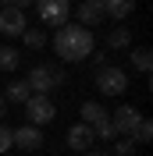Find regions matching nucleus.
Here are the masks:
<instances>
[{
	"label": "nucleus",
	"mask_w": 153,
	"mask_h": 156,
	"mask_svg": "<svg viewBox=\"0 0 153 156\" xmlns=\"http://www.w3.org/2000/svg\"><path fill=\"white\" fill-rule=\"evenodd\" d=\"M54 53H57L61 60H71V64H78V60H89V53L96 50V39L89 29H82V25H71L68 21L64 29H57V36H54Z\"/></svg>",
	"instance_id": "nucleus-1"
},
{
	"label": "nucleus",
	"mask_w": 153,
	"mask_h": 156,
	"mask_svg": "<svg viewBox=\"0 0 153 156\" xmlns=\"http://www.w3.org/2000/svg\"><path fill=\"white\" fill-rule=\"evenodd\" d=\"M64 82V71L54 68V64H39V68H32V75L25 78V85H29L32 96H47L54 85H61Z\"/></svg>",
	"instance_id": "nucleus-2"
},
{
	"label": "nucleus",
	"mask_w": 153,
	"mask_h": 156,
	"mask_svg": "<svg viewBox=\"0 0 153 156\" xmlns=\"http://www.w3.org/2000/svg\"><path fill=\"white\" fill-rule=\"evenodd\" d=\"M96 89L103 92V96H125V89H128V75L114 64H103V68L96 71Z\"/></svg>",
	"instance_id": "nucleus-3"
},
{
	"label": "nucleus",
	"mask_w": 153,
	"mask_h": 156,
	"mask_svg": "<svg viewBox=\"0 0 153 156\" xmlns=\"http://www.w3.org/2000/svg\"><path fill=\"white\" fill-rule=\"evenodd\" d=\"M25 29H29L25 4H4V7H0V32H4V36H21Z\"/></svg>",
	"instance_id": "nucleus-4"
},
{
	"label": "nucleus",
	"mask_w": 153,
	"mask_h": 156,
	"mask_svg": "<svg viewBox=\"0 0 153 156\" xmlns=\"http://www.w3.org/2000/svg\"><path fill=\"white\" fill-rule=\"evenodd\" d=\"M36 11H39V18H43V25H50V29H64V25H68V14H71V4H68V0H43Z\"/></svg>",
	"instance_id": "nucleus-5"
},
{
	"label": "nucleus",
	"mask_w": 153,
	"mask_h": 156,
	"mask_svg": "<svg viewBox=\"0 0 153 156\" xmlns=\"http://www.w3.org/2000/svg\"><path fill=\"white\" fill-rule=\"evenodd\" d=\"M25 114H29V124L43 128V124H50V121L57 117V107L50 103V96H29V103H25Z\"/></svg>",
	"instance_id": "nucleus-6"
},
{
	"label": "nucleus",
	"mask_w": 153,
	"mask_h": 156,
	"mask_svg": "<svg viewBox=\"0 0 153 156\" xmlns=\"http://www.w3.org/2000/svg\"><path fill=\"white\" fill-rule=\"evenodd\" d=\"M143 121V114L132 107V103H121V107L114 110V117H110V128H114V135H132V128Z\"/></svg>",
	"instance_id": "nucleus-7"
},
{
	"label": "nucleus",
	"mask_w": 153,
	"mask_h": 156,
	"mask_svg": "<svg viewBox=\"0 0 153 156\" xmlns=\"http://www.w3.org/2000/svg\"><path fill=\"white\" fill-rule=\"evenodd\" d=\"M11 138H14V146L18 149H39L43 146V131H39L36 124H21V128H11Z\"/></svg>",
	"instance_id": "nucleus-8"
},
{
	"label": "nucleus",
	"mask_w": 153,
	"mask_h": 156,
	"mask_svg": "<svg viewBox=\"0 0 153 156\" xmlns=\"http://www.w3.org/2000/svg\"><path fill=\"white\" fill-rule=\"evenodd\" d=\"M68 146L75 149V153H89L93 149V131H89V124H71L68 128Z\"/></svg>",
	"instance_id": "nucleus-9"
},
{
	"label": "nucleus",
	"mask_w": 153,
	"mask_h": 156,
	"mask_svg": "<svg viewBox=\"0 0 153 156\" xmlns=\"http://www.w3.org/2000/svg\"><path fill=\"white\" fill-rule=\"evenodd\" d=\"M100 21H103V4H100V0H86V4L78 7V21L75 25H82V29L93 32V25H100Z\"/></svg>",
	"instance_id": "nucleus-10"
},
{
	"label": "nucleus",
	"mask_w": 153,
	"mask_h": 156,
	"mask_svg": "<svg viewBox=\"0 0 153 156\" xmlns=\"http://www.w3.org/2000/svg\"><path fill=\"white\" fill-rule=\"evenodd\" d=\"M82 124H89V131L100 124H110V114L103 110V103H82Z\"/></svg>",
	"instance_id": "nucleus-11"
},
{
	"label": "nucleus",
	"mask_w": 153,
	"mask_h": 156,
	"mask_svg": "<svg viewBox=\"0 0 153 156\" xmlns=\"http://www.w3.org/2000/svg\"><path fill=\"white\" fill-rule=\"evenodd\" d=\"M0 96L4 99H11V103H29V85H25V82H21V78H14V82H11L7 89H4V92H0Z\"/></svg>",
	"instance_id": "nucleus-12"
},
{
	"label": "nucleus",
	"mask_w": 153,
	"mask_h": 156,
	"mask_svg": "<svg viewBox=\"0 0 153 156\" xmlns=\"http://www.w3.org/2000/svg\"><path fill=\"white\" fill-rule=\"evenodd\" d=\"M132 4L128 0H103V18H128Z\"/></svg>",
	"instance_id": "nucleus-13"
},
{
	"label": "nucleus",
	"mask_w": 153,
	"mask_h": 156,
	"mask_svg": "<svg viewBox=\"0 0 153 156\" xmlns=\"http://www.w3.org/2000/svg\"><path fill=\"white\" fill-rule=\"evenodd\" d=\"M132 68L139 71V75H150V68H153V53H150L146 46L132 50Z\"/></svg>",
	"instance_id": "nucleus-14"
},
{
	"label": "nucleus",
	"mask_w": 153,
	"mask_h": 156,
	"mask_svg": "<svg viewBox=\"0 0 153 156\" xmlns=\"http://www.w3.org/2000/svg\"><path fill=\"white\" fill-rule=\"evenodd\" d=\"M18 60H21L18 46H0V71H18Z\"/></svg>",
	"instance_id": "nucleus-15"
},
{
	"label": "nucleus",
	"mask_w": 153,
	"mask_h": 156,
	"mask_svg": "<svg viewBox=\"0 0 153 156\" xmlns=\"http://www.w3.org/2000/svg\"><path fill=\"white\" fill-rule=\"evenodd\" d=\"M107 46H110V50H125V46H132V32H128V29H114L110 36H107Z\"/></svg>",
	"instance_id": "nucleus-16"
},
{
	"label": "nucleus",
	"mask_w": 153,
	"mask_h": 156,
	"mask_svg": "<svg viewBox=\"0 0 153 156\" xmlns=\"http://www.w3.org/2000/svg\"><path fill=\"white\" fill-rule=\"evenodd\" d=\"M21 39H25V46H29V50H43V46H47V32H43V29H25Z\"/></svg>",
	"instance_id": "nucleus-17"
},
{
	"label": "nucleus",
	"mask_w": 153,
	"mask_h": 156,
	"mask_svg": "<svg viewBox=\"0 0 153 156\" xmlns=\"http://www.w3.org/2000/svg\"><path fill=\"white\" fill-rule=\"evenodd\" d=\"M150 138H153V124H150V121L143 117V121H139V124L132 128V135H128V142L135 146V142H150Z\"/></svg>",
	"instance_id": "nucleus-18"
},
{
	"label": "nucleus",
	"mask_w": 153,
	"mask_h": 156,
	"mask_svg": "<svg viewBox=\"0 0 153 156\" xmlns=\"http://www.w3.org/2000/svg\"><path fill=\"white\" fill-rule=\"evenodd\" d=\"M11 146H14V138H11V128H4V124H0V156L7 153Z\"/></svg>",
	"instance_id": "nucleus-19"
},
{
	"label": "nucleus",
	"mask_w": 153,
	"mask_h": 156,
	"mask_svg": "<svg viewBox=\"0 0 153 156\" xmlns=\"http://www.w3.org/2000/svg\"><path fill=\"white\" fill-rule=\"evenodd\" d=\"M114 156H135V146L128 142V138H121V142H118V149H114Z\"/></svg>",
	"instance_id": "nucleus-20"
},
{
	"label": "nucleus",
	"mask_w": 153,
	"mask_h": 156,
	"mask_svg": "<svg viewBox=\"0 0 153 156\" xmlns=\"http://www.w3.org/2000/svg\"><path fill=\"white\" fill-rule=\"evenodd\" d=\"M4 114H7V99L0 96V117H4Z\"/></svg>",
	"instance_id": "nucleus-21"
},
{
	"label": "nucleus",
	"mask_w": 153,
	"mask_h": 156,
	"mask_svg": "<svg viewBox=\"0 0 153 156\" xmlns=\"http://www.w3.org/2000/svg\"><path fill=\"white\" fill-rule=\"evenodd\" d=\"M86 156H110V153H93V149H89V153H86Z\"/></svg>",
	"instance_id": "nucleus-22"
}]
</instances>
